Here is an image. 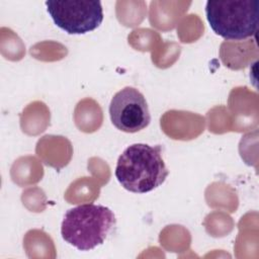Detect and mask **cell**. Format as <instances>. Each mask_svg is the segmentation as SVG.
<instances>
[{
  "instance_id": "5b68a950",
  "label": "cell",
  "mask_w": 259,
  "mask_h": 259,
  "mask_svg": "<svg viewBox=\"0 0 259 259\" xmlns=\"http://www.w3.org/2000/svg\"><path fill=\"white\" fill-rule=\"evenodd\" d=\"M112 124L124 133H137L146 128L151 114L145 96L136 88L126 86L116 92L109 104Z\"/></svg>"
},
{
  "instance_id": "277c9868",
  "label": "cell",
  "mask_w": 259,
  "mask_h": 259,
  "mask_svg": "<svg viewBox=\"0 0 259 259\" xmlns=\"http://www.w3.org/2000/svg\"><path fill=\"white\" fill-rule=\"evenodd\" d=\"M55 24L69 34H84L96 29L103 20L97 0H49L45 2Z\"/></svg>"
},
{
  "instance_id": "7a4b0ae2",
  "label": "cell",
  "mask_w": 259,
  "mask_h": 259,
  "mask_svg": "<svg viewBox=\"0 0 259 259\" xmlns=\"http://www.w3.org/2000/svg\"><path fill=\"white\" fill-rule=\"evenodd\" d=\"M115 224V215L109 207L85 203L66 211L61 225V235L76 249L90 251L104 243Z\"/></svg>"
},
{
  "instance_id": "3957f363",
  "label": "cell",
  "mask_w": 259,
  "mask_h": 259,
  "mask_svg": "<svg viewBox=\"0 0 259 259\" xmlns=\"http://www.w3.org/2000/svg\"><path fill=\"white\" fill-rule=\"evenodd\" d=\"M205 15L213 32L225 39L242 40L258 28V0L207 1Z\"/></svg>"
},
{
  "instance_id": "6da1fadb",
  "label": "cell",
  "mask_w": 259,
  "mask_h": 259,
  "mask_svg": "<svg viewBox=\"0 0 259 259\" xmlns=\"http://www.w3.org/2000/svg\"><path fill=\"white\" fill-rule=\"evenodd\" d=\"M169 171L161 146L133 144L118 157L115 177L120 185L134 193L150 192L164 183Z\"/></svg>"
}]
</instances>
